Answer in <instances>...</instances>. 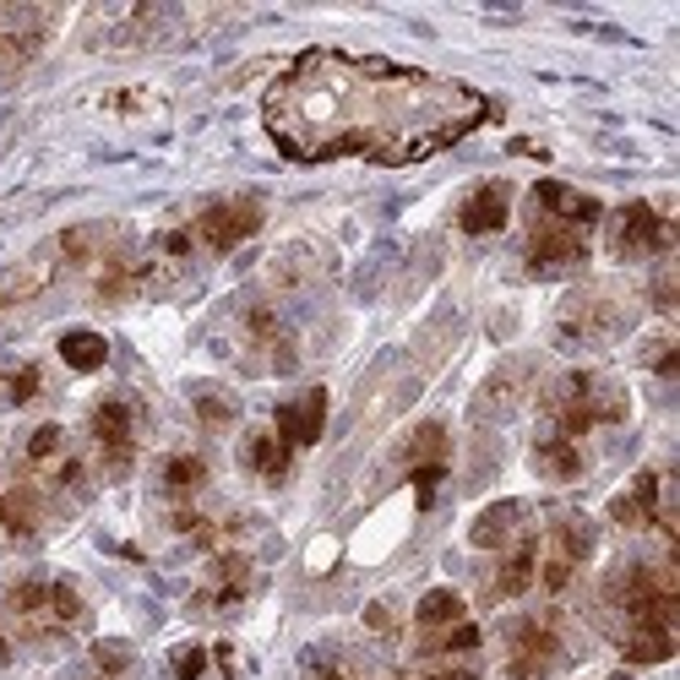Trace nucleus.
<instances>
[{
	"mask_svg": "<svg viewBox=\"0 0 680 680\" xmlns=\"http://www.w3.org/2000/svg\"><path fill=\"white\" fill-rule=\"evenodd\" d=\"M306 670H310V680H365V676H354V670H349L338 653H327V648H310Z\"/></svg>",
	"mask_w": 680,
	"mask_h": 680,
	"instance_id": "nucleus-32",
	"label": "nucleus"
},
{
	"mask_svg": "<svg viewBox=\"0 0 680 680\" xmlns=\"http://www.w3.org/2000/svg\"><path fill=\"white\" fill-rule=\"evenodd\" d=\"M0 528L11 539H28L39 528V491L33 485H17L11 495H0Z\"/></svg>",
	"mask_w": 680,
	"mask_h": 680,
	"instance_id": "nucleus-17",
	"label": "nucleus"
},
{
	"mask_svg": "<svg viewBox=\"0 0 680 680\" xmlns=\"http://www.w3.org/2000/svg\"><path fill=\"white\" fill-rule=\"evenodd\" d=\"M50 620H55L61 631H71V626H82V620H87L82 594H76L71 583H50Z\"/></svg>",
	"mask_w": 680,
	"mask_h": 680,
	"instance_id": "nucleus-26",
	"label": "nucleus"
},
{
	"mask_svg": "<svg viewBox=\"0 0 680 680\" xmlns=\"http://www.w3.org/2000/svg\"><path fill=\"white\" fill-rule=\"evenodd\" d=\"M571 571H577V566H571V560L550 556V560H545V566H539V571H534V577H539V583H545V588H550V594H560V588H566V583H571Z\"/></svg>",
	"mask_w": 680,
	"mask_h": 680,
	"instance_id": "nucleus-35",
	"label": "nucleus"
},
{
	"mask_svg": "<svg viewBox=\"0 0 680 680\" xmlns=\"http://www.w3.org/2000/svg\"><path fill=\"white\" fill-rule=\"evenodd\" d=\"M261 229V202L256 196H235V202H213L196 218V240L207 250H235L246 246L250 235Z\"/></svg>",
	"mask_w": 680,
	"mask_h": 680,
	"instance_id": "nucleus-5",
	"label": "nucleus"
},
{
	"mask_svg": "<svg viewBox=\"0 0 680 680\" xmlns=\"http://www.w3.org/2000/svg\"><path fill=\"white\" fill-rule=\"evenodd\" d=\"M610 517H616L620 528H653V523H659V474L642 468V474L610 501Z\"/></svg>",
	"mask_w": 680,
	"mask_h": 680,
	"instance_id": "nucleus-12",
	"label": "nucleus"
},
{
	"mask_svg": "<svg viewBox=\"0 0 680 680\" xmlns=\"http://www.w3.org/2000/svg\"><path fill=\"white\" fill-rule=\"evenodd\" d=\"M534 468H539L545 480H560V485H566V480L583 474V452H577L566 435H545V441L534 446Z\"/></svg>",
	"mask_w": 680,
	"mask_h": 680,
	"instance_id": "nucleus-16",
	"label": "nucleus"
},
{
	"mask_svg": "<svg viewBox=\"0 0 680 680\" xmlns=\"http://www.w3.org/2000/svg\"><path fill=\"white\" fill-rule=\"evenodd\" d=\"M534 571H539V539L523 534V539L512 545V556L501 560V571L491 577V599H517V594H528V588H534Z\"/></svg>",
	"mask_w": 680,
	"mask_h": 680,
	"instance_id": "nucleus-14",
	"label": "nucleus"
},
{
	"mask_svg": "<svg viewBox=\"0 0 680 680\" xmlns=\"http://www.w3.org/2000/svg\"><path fill=\"white\" fill-rule=\"evenodd\" d=\"M202 485H207V463H202V457H186V452H181V457L164 463V491L169 495H196Z\"/></svg>",
	"mask_w": 680,
	"mask_h": 680,
	"instance_id": "nucleus-24",
	"label": "nucleus"
},
{
	"mask_svg": "<svg viewBox=\"0 0 680 680\" xmlns=\"http://www.w3.org/2000/svg\"><path fill=\"white\" fill-rule=\"evenodd\" d=\"M653 371H659V375H676L680 371V349L659 343V354H653Z\"/></svg>",
	"mask_w": 680,
	"mask_h": 680,
	"instance_id": "nucleus-37",
	"label": "nucleus"
},
{
	"mask_svg": "<svg viewBox=\"0 0 680 680\" xmlns=\"http://www.w3.org/2000/svg\"><path fill=\"white\" fill-rule=\"evenodd\" d=\"M65 452V431L61 425H39V431L28 435V463H55Z\"/></svg>",
	"mask_w": 680,
	"mask_h": 680,
	"instance_id": "nucleus-30",
	"label": "nucleus"
},
{
	"mask_svg": "<svg viewBox=\"0 0 680 680\" xmlns=\"http://www.w3.org/2000/svg\"><path fill=\"white\" fill-rule=\"evenodd\" d=\"M93 664H99V676H115L121 680L131 670V642L121 637H104V642H93Z\"/></svg>",
	"mask_w": 680,
	"mask_h": 680,
	"instance_id": "nucleus-29",
	"label": "nucleus"
},
{
	"mask_svg": "<svg viewBox=\"0 0 680 680\" xmlns=\"http://www.w3.org/2000/svg\"><path fill=\"white\" fill-rule=\"evenodd\" d=\"M169 670H175V680H202V670H207V648H196V642L175 648V653H169Z\"/></svg>",
	"mask_w": 680,
	"mask_h": 680,
	"instance_id": "nucleus-33",
	"label": "nucleus"
},
{
	"mask_svg": "<svg viewBox=\"0 0 680 680\" xmlns=\"http://www.w3.org/2000/svg\"><path fill=\"white\" fill-rule=\"evenodd\" d=\"M506 213H512V186L485 181V186L463 202L457 224H463V235H495V229H506Z\"/></svg>",
	"mask_w": 680,
	"mask_h": 680,
	"instance_id": "nucleus-11",
	"label": "nucleus"
},
{
	"mask_svg": "<svg viewBox=\"0 0 680 680\" xmlns=\"http://www.w3.org/2000/svg\"><path fill=\"white\" fill-rule=\"evenodd\" d=\"M403 463H409V468H420V463H446V431H441L435 420H425L420 431L403 441Z\"/></svg>",
	"mask_w": 680,
	"mask_h": 680,
	"instance_id": "nucleus-23",
	"label": "nucleus"
},
{
	"mask_svg": "<svg viewBox=\"0 0 680 680\" xmlns=\"http://www.w3.org/2000/svg\"><path fill=\"white\" fill-rule=\"evenodd\" d=\"M93 441L104 452L110 480H125L131 474V457H136V425H131V403L125 398H104L93 409Z\"/></svg>",
	"mask_w": 680,
	"mask_h": 680,
	"instance_id": "nucleus-6",
	"label": "nucleus"
},
{
	"mask_svg": "<svg viewBox=\"0 0 680 680\" xmlns=\"http://www.w3.org/2000/svg\"><path fill=\"white\" fill-rule=\"evenodd\" d=\"M425 659H441V653H474L480 648V626L474 620H457V626H441V631H425Z\"/></svg>",
	"mask_w": 680,
	"mask_h": 680,
	"instance_id": "nucleus-22",
	"label": "nucleus"
},
{
	"mask_svg": "<svg viewBox=\"0 0 680 680\" xmlns=\"http://www.w3.org/2000/svg\"><path fill=\"white\" fill-rule=\"evenodd\" d=\"M99 246H104V224H82V229H65L55 250H61L65 261H87Z\"/></svg>",
	"mask_w": 680,
	"mask_h": 680,
	"instance_id": "nucleus-28",
	"label": "nucleus"
},
{
	"mask_svg": "<svg viewBox=\"0 0 680 680\" xmlns=\"http://www.w3.org/2000/svg\"><path fill=\"white\" fill-rule=\"evenodd\" d=\"M534 213L550 218V224H566V229H588V224L605 218V207H599L594 196L560 186V181H539V186H534Z\"/></svg>",
	"mask_w": 680,
	"mask_h": 680,
	"instance_id": "nucleus-9",
	"label": "nucleus"
},
{
	"mask_svg": "<svg viewBox=\"0 0 680 680\" xmlns=\"http://www.w3.org/2000/svg\"><path fill=\"white\" fill-rule=\"evenodd\" d=\"M6 659H11V653H6V642H0V664H6Z\"/></svg>",
	"mask_w": 680,
	"mask_h": 680,
	"instance_id": "nucleus-40",
	"label": "nucleus"
},
{
	"mask_svg": "<svg viewBox=\"0 0 680 680\" xmlns=\"http://www.w3.org/2000/svg\"><path fill=\"white\" fill-rule=\"evenodd\" d=\"M653 306L664 310V316L676 310V272H670V267H664V272L653 278Z\"/></svg>",
	"mask_w": 680,
	"mask_h": 680,
	"instance_id": "nucleus-36",
	"label": "nucleus"
},
{
	"mask_svg": "<svg viewBox=\"0 0 680 680\" xmlns=\"http://www.w3.org/2000/svg\"><path fill=\"white\" fill-rule=\"evenodd\" d=\"M517 523H523V501H495V506H485V512L474 517L468 539H474L480 550H501V545L517 534Z\"/></svg>",
	"mask_w": 680,
	"mask_h": 680,
	"instance_id": "nucleus-15",
	"label": "nucleus"
},
{
	"mask_svg": "<svg viewBox=\"0 0 680 680\" xmlns=\"http://www.w3.org/2000/svg\"><path fill=\"white\" fill-rule=\"evenodd\" d=\"M321 425H327V392L321 387L300 392L295 403H278V441L284 446H316Z\"/></svg>",
	"mask_w": 680,
	"mask_h": 680,
	"instance_id": "nucleus-10",
	"label": "nucleus"
},
{
	"mask_svg": "<svg viewBox=\"0 0 680 680\" xmlns=\"http://www.w3.org/2000/svg\"><path fill=\"white\" fill-rule=\"evenodd\" d=\"M365 626L387 637V631H392V610H387V605H371V610H365Z\"/></svg>",
	"mask_w": 680,
	"mask_h": 680,
	"instance_id": "nucleus-38",
	"label": "nucleus"
},
{
	"mask_svg": "<svg viewBox=\"0 0 680 680\" xmlns=\"http://www.w3.org/2000/svg\"><path fill=\"white\" fill-rule=\"evenodd\" d=\"M676 246V224H664L648 202H626L616 213V229H610V250L620 261H642V256H659V250Z\"/></svg>",
	"mask_w": 680,
	"mask_h": 680,
	"instance_id": "nucleus-3",
	"label": "nucleus"
},
{
	"mask_svg": "<svg viewBox=\"0 0 680 680\" xmlns=\"http://www.w3.org/2000/svg\"><path fill=\"white\" fill-rule=\"evenodd\" d=\"M409 480H414V501H420V506H431L435 491H441V480H446V463H420Z\"/></svg>",
	"mask_w": 680,
	"mask_h": 680,
	"instance_id": "nucleus-34",
	"label": "nucleus"
},
{
	"mask_svg": "<svg viewBox=\"0 0 680 680\" xmlns=\"http://www.w3.org/2000/svg\"><path fill=\"white\" fill-rule=\"evenodd\" d=\"M261 121L278 153L295 164L321 158H371V164H420L474 125L491 121V99L468 82L431 76L420 65H398L381 55L306 50L289 65Z\"/></svg>",
	"mask_w": 680,
	"mask_h": 680,
	"instance_id": "nucleus-1",
	"label": "nucleus"
},
{
	"mask_svg": "<svg viewBox=\"0 0 680 680\" xmlns=\"http://www.w3.org/2000/svg\"><path fill=\"white\" fill-rule=\"evenodd\" d=\"M670 631H626V664H664Z\"/></svg>",
	"mask_w": 680,
	"mask_h": 680,
	"instance_id": "nucleus-25",
	"label": "nucleus"
},
{
	"mask_svg": "<svg viewBox=\"0 0 680 680\" xmlns=\"http://www.w3.org/2000/svg\"><path fill=\"white\" fill-rule=\"evenodd\" d=\"M626 327V310L605 295H583L560 310V343H605Z\"/></svg>",
	"mask_w": 680,
	"mask_h": 680,
	"instance_id": "nucleus-8",
	"label": "nucleus"
},
{
	"mask_svg": "<svg viewBox=\"0 0 680 680\" xmlns=\"http://www.w3.org/2000/svg\"><path fill=\"white\" fill-rule=\"evenodd\" d=\"M240 457H246V463L256 468V474H261V480H284V474H289V446H284L278 435H267V431L246 435Z\"/></svg>",
	"mask_w": 680,
	"mask_h": 680,
	"instance_id": "nucleus-19",
	"label": "nucleus"
},
{
	"mask_svg": "<svg viewBox=\"0 0 680 680\" xmlns=\"http://www.w3.org/2000/svg\"><path fill=\"white\" fill-rule=\"evenodd\" d=\"M414 620H420V631H441V626H457V620H468V616H463V599H457L452 588H431V594L420 599Z\"/></svg>",
	"mask_w": 680,
	"mask_h": 680,
	"instance_id": "nucleus-21",
	"label": "nucleus"
},
{
	"mask_svg": "<svg viewBox=\"0 0 680 680\" xmlns=\"http://www.w3.org/2000/svg\"><path fill=\"white\" fill-rule=\"evenodd\" d=\"M588 261V235L583 229H566V224H550L534 213V235H528V272L534 278H550V272H566V267H583Z\"/></svg>",
	"mask_w": 680,
	"mask_h": 680,
	"instance_id": "nucleus-4",
	"label": "nucleus"
},
{
	"mask_svg": "<svg viewBox=\"0 0 680 680\" xmlns=\"http://www.w3.org/2000/svg\"><path fill=\"white\" fill-rule=\"evenodd\" d=\"M545 409H550L556 431L571 441V435L594 431V425H616V420H626V392H620L616 381H605V375L571 371L550 387V403H545Z\"/></svg>",
	"mask_w": 680,
	"mask_h": 680,
	"instance_id": "nucleus-2",
	"label": "nucleus"
},
{
	"mask_svg": "<svg viewBox=\"0 0 680 680\" xmlns=\"http://www.w3.org/2000/svg\"><path fill=\"white\" fill-rule=\"evenodd\" d=\"M550 556L583 566V560L594 556V523L588 517H560L556 528H550Z\"/></svg>",
	"mask_w": 680,
	"mask_h": 680,
	"instance_id": "nucleus-18",
	"label": "nucleus"
},
{
	"mask_svg": "<svg viewBox=\"0 0 680 680\" xmlns=\"http://www.w3.org/2000/svg\"><path fill=\"white\" fill-rule=\"evenodd\" d=\"M560 659V642L550 631V620H517L512 626V659H506V676L512 680H539L550 676Z\"/></svg>",
	"mask_w": 680,
	"mask_h": 680,
	"instance_id": "nucleus-7",
	"label": "nucleus"
},
{
	"mask_svg": "<svg viewBox=\"0 0 680 680\" xmlns=\"http://www.w3.org/2000/svg\"><path fill=\"white\" fill-rule=\"evenodd\" d=\"M196 414H202V425H229L235 420V403L218 387H196Z\"/></svg>",
	"mask_w": 680,
	"mask_h": 680,
	"instance_id": "nucleus-31",
	"label": "nucleus"
},
{
	"mask_svg": "<svg viewBox=\"0 0 680 680\" xmlns=\"http://www.w3.org/2000/svg\"><path fill=\"white\" fill-rule=\"evenodd\" d=\"M33 398H39V371H33V365L0 375V409H22V403H33Z\"/></svg>",
	"mask_w": 680,
	"mask_h": 680,
	"instance_id": "nucleus-27",
	"label": "nucleus"
},
{
	"mask_svg": "<svg viewBox=\"0 0 680 680\" xmlns=\"http://www.w3.org/2000/svg\"><path fill=\"white\" fill-rule=\"evenodd\" d=\"M425 680H480V670H425Z\"/></svg>",
	"mask_w": 680,
	"mask_h": 680,
	"instance_id": "nucleus-39",
	"label": "nucleus"
},
{
	"mask_svg": "<svg viewBox=\"0 0 680 680\" xmlns=\"http://www.w3.org/2000/svg\"><path fill=\"white\" fill-rule=\"evenodd\" d=\"M99 680H115V676H99Z\"/></svg>",
	"mask_w": 680,
	"mask_h": 680,
	"instance_id": "nucleus-41",
	"label": "nucleus"
},
{
	"mask_svg": "<svg viewBox=\"0 0 680 680\" xmlns=\"http://www.w3.org/2000/svg\"><path fill=\"white\" fill-rule=\"evenodd\" d=\"M61 360L71 365V371H99V365L110 360V343H104L99 332L76 327V332H65L61 338Z\"/></svg>",
	"mask_w": 680,
	"mask_h": 680,
	"instance_id": "nucleus-20",
	"label": "nucleus"
},
{
	"mask_svg": "<svg viewBox=\"0 0 680 680\" xmlns=\"http://www.w3.org/2000/svg\"><path fill=\"white\" fill-rule=\"evenodd\" d=\"M246 338H250V349L267 354V371H295V338L278 327V316L267 306L246 310Z\"/></svg>",
	"mask_w": 680,
	"mask_h": 680,
	"instance_id": "nucleus-13",
	"label": "nucleus"
}]
</instances>
